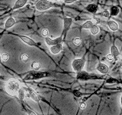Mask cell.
Returning <instances> with one entry per match:
<instances>
[{
    "label": "cell",
    "mask_w": 122,
    "mask_h": 115,
    "mask_svg": "<svg viewBox=\"0 0 122 115\" xmlns=\"http://www.w3.org/2000/svg\"><path fill=\"white\" fill-rule=\"evenodd\" d=\"M5 91L11 96H17L18 91L20 90V83L15 79H10L5 84Z\"/></svg>",
    "instance_id": "cell-1"
},
{
    "label": "cell",
    "mask_w": 122,
    "mask_h": 115,
    "mask_svg": "<svg viewBox=\"0 0 122 115\" xmlns=\"http://www.w3.org/2000/svg\"><path fill=\"white\" fill-rule=\"evenodd\" d=\"M49 76V73L46 71H28V73L27 74L24 80H39L41 78H47Z\"/></svg>",
    "instance_id": "cell-2"
},
{
    "label": "cell",
    "mask_w": 122,
    "mask_h": 115,
    "mask_svg": "<svg viewBox=\"0 0 122 115\" xmlns=\"http://www.w3.org/2000/svg\"><path fill=\"white\" fill-rule=\"evenodd\" d=\"M76 78L79 80H84V81H86V80H101L104 78V76L89 74L87 71L82 70L81 71L76 73Z\"/></svg>",
    "instance_id": "cell-3"
},
{
    "label": "cell",
    "mask_w": 122,
    "mask_h": 115,
    "mask_svg": "<svg viewBox=\"0 0 122 115\" xmlns=\"http://www.w3.org/2000/svg\"><path fill=\"white\" fill-rule=\"evenodd\" d=\"M55 4L49 1V0H39L35 4V7L38 11H45L47 9H51V8L54 6Z\"/></svg>",
    "instance_id": "cell-4"
},
{
    "label": "cell",
    "mask_w": 122,
    "mask_h": 115,
    "mask_svg": "<svg viewBox=\"0 0 122 115\" xmlns=\"http://www.w3.org/2000/svg\"><path fill=\"white\" fill-rule=\"evenodd\" d=\"M85 64H86V59L84 58H76L72 61V67L73 71L77 73L82 71L84 66H85Z\"/></svg>",
    "instance_id": "cell-5"
},
{
    "label": "cell",
    "mask_w": 122,
    "mask_h": 115,
    "mask_svg": "<svg viewBox=\"0 0 122 115\" xmlns=\"http://www.w3.org/2000/svg\"><path fill=\"white\" fill-rule=\"evenodd\" d=\"M23 89L25 90V94H26V97L27 98H29L31 100H33L34 101H35L37 103H39L40 102V98L39 96L37 95V94L34 91L32 88L30 87H22Z\"/></svg>",
    "instance_id": "cell-6"
},
{
    "label": "cell",
    "mask_w": 122,
    "mask_h": 115,
    "mask_svg": "<svg viewBox=\"0 0 122 115\" xmlns=\"http://www.w3.org/2000/svg\"><path fill=\"white\" fill-rule=\"evenodd\" d=\"M72 24V18H68V17L63 18V31L62 34H61L63 37H66L68 31L70 30Z\"/></svg>",
    "instance_id": "cell-7"
},
{
    "label": "cell",
    "mask_w": 122,
    "mask_h": 115,
    "mask_svg": "<svg viewBox=\"0 0 122 115\" xmlns=\"http://www.w3.org/2000/svg\"><path fill=\"white\" fill-rule=\"evenodd\" d=\"M45 41H46V44L51 47V46H53V45H56L57 44L62 43L63 42V36L60 35V37L54 38V39H53V38H51L49 37H47V38H45Z\"/></svg>",
    "instance_id": "cell-8"
},
{
    "label": "cell",
    "mask_w": 122,
    "mask_h": 115,
    "mask_svg": "<svg viewBox=\"0 0 122 115\" xmlns=\"http://www.w3.org/2000/svg\"><path fill=\"white\" fill-rule=\"evenodd\" d=\"M19 38L24 42V43L30 46H37V44L36 43L35 41H34L33 39H31L30 38L26 36V35H21V34H20V35H18Z\"/></svg>",
    "instance_id": "cell-9"
},
{
    "label": "cell",
    "mask_w": 122,
    "mask_h": 115,
    "mask_svg": "<svg viewBox=\"0 0 122 115\" xmlns=\"http://www.w3.org/2000/svg\"><path fill=\"white\" fill-rule=\"evenodd\" d=\"M96 70L100 72L101 74L102 75H105L108 72V70H109V68L107 64H104V63H102V62H99L97 66H96Z\"/></svg>",
    "instance_id": "cell-10"
},
{
    "label": "cell",
    "mask_w": 122,
    "mask_h": 115,
    "mask_svg": "<svg viewBox=\"0 0 122 115\" xmlns=\"http://www.w3.org/2000/svg\"><path fill=\"white\" fill-rule=\"evenodd\" d=\"M62 49H63V45L62 43H60V44H57L56 45L51 46V47L50 48V51H51V52L53 54V55H56V54L60 53L62 51Z\"/></svg>",
    "instance_id": "cell-11"
},
{
    "label": "cell",
    "mask_w": 122,
    "mask_h": 115,
    "mask_svg": "<svg viewBox=\"0 0 122 115\" xmlns=\"http://www.w3.org/2000/svg\"><path fill=\"white\" fill-rule=\"evenodd\" d=\"M111 54H112V55L114 57V59L117 61L118 58V56L120 55V52L118 51L117 48L114 45H112V47H111Z\"/></svg>",
    "instance_id": "cell-12"
},
{
    "label": "cell",
    "mask_w": 122,
    "mask_h": 115,
    "mask_svg": "<svg viewBox=\"0 0 122 115\" xmlns=\"http://www.w3.org/2000/svg\"><path fill=\"white\" fill-rule=\"evenodd\" d=\"M107 24H108L109 29L112 31V32H117L118 30V25L116 22H114L113 20H109L107 22Z\"/></svg>",
    "instance_id": "cell-13"
},
{
    "label": "cell",
    "mask_w": 122,
    "mask_h": 115,
    "mask_svg": "<svg viewBox=\"0 0 122 115\" xmlns=\"http://www.w3.org/2000/svg\"><path fill=\"white\" fill-rule=\"evenodd\" d=\"M86 9L91 13H96L98 9V6L95 4H89L86 7Z\"/></svg>",
    "instance_id": "cell-14"
},
{
    "label": "cell",
    "mask_w": 122,
    "mask_h": 115,
    "mask_svg": "<svg viewBox=\"0 0 122 115\" xmlns=\"http://www.w3.org/2000/svg\"><path fill=\"white\" fill-rule=\"evenodd\" d=\"M27 2H28V0H17V1L15 2V5H14L12 9H20V8L24 6Z\"/></svg>",
    "instance_id": "cell-15"
},
{
    "label": "cell",
    "mask_w": 122,
    "mask_h": 115,
    "mask_svg": "<svg viewBox=\"0 0 122 115\" xmlns=\"http://www.w3.org/2000/svg\"><path fill=\"white\" fill-rule=\"evenodd\" d=\"M15 24V18L12 17H10L9 18L6 20L5 22V29H8L9 28H11Z\"/></svg>",
    "instance_id": "cell-16"
},
{
    "label": "cell",
    "mask_w": 122,
    "mask_h": 115,
    "mask_svg": "<svg viewBox=\"0 0 122 115\" xmlns=\"http://www.w3.org/2000/svg\"><path fill=\"white\" fill-rule=\"evenodd\" d=\"M109 12H110V15H112V16H117L120 12V9L116 6H113L111 7Z\"/></svg>",
    "instance_id": "cell-17"
},
{
    "label": "cell",
    "mask_w": 122,
    "mask_h": 115,
    "mask_svg": "<svg viewBox=\"0 0 122 115\" xmlns=\"http://www.w3.org/2000/svg\"><path fill=\"white\" fill-rule=\"evenodd\" d=\"M17 97L18 98V99L20 100V101L21 103L24 102V99L26 97V94H25V91L23 88H20V90L18 91V94H17Z\"/></svg>",
    "instance_id": "cell-18"
},
{
    "label": "cell",
    "mask_w": 122,
    "mask_h": 115,
    "mask_svg": "<svg viewBox=\"0 0 122 115\" xmlns=\"http://www.w3.org/2000/svg\"><path fill=\"white\" fill-rule=\"evenodd\" d=\"M94 25V23L92 20H89V21H86L84 24L82 25V28L83 29H91V28Z\"/></svg>",
    "instance_id": "cell-19"
},
{
    "label": "cell",
    "mask_w": 122,
    "mask_h": 115,
    "mask_svg": "<svg viewBox=\"0 0 122 115\" xmlns=\"http://www.w3.org/2000/svg\"><path fill=\"white\" fill-rule=\"evenodd\" d=\"M41 68V64L38 61H33L31 63V68L34 71H39Z\"/></svg>",
    "instance_id": "cell-20"
},
{
    "label": "cell",
    "mask_w": 122,
    "mask_h": 115,
    "mask_svg": "<svg viewBox=\"0 0 122 115\" xmlns=\"http://www.w3.org/2000/svg\"><path fill=\"white\" fill-rule=\"evenodd\" d=\"M90 31H91V33L92 34H94V35H95V34H97L98 33V32H99V28H98V25L94 24V25L91 28Z\"/></svg>",
    "instance_id": "cell-21"
},
{
    "label": "cell",
    "mask_w": 122,
    "mask_h": 115,
    "mask_svg": "<svg viewBox=\"0 0 122 115\" xmlns=\"http://www.w3.org/2000/svg\"><path fill=\"white\" fill-rule=\"evenodd\" d=\"M21 60L23 61V62H28V60H29V56L28 55H27V54H22L21 55Z\"/></svg>",
    "instance_id": "cell-22"
},
{
    "label": "cell",
    "mask_w": 122,
    "mask_h": 115,
    "mask_svg": "<svg viewBox=\"0 0 122 115\" xmlns=\"http://www.w3.org/2000/svg\"><path fill=\"white\" fill-rule=\"evenodd\" d=\"M82 43V40L80 39L79 38H75L74 39H73V44L76 46H79Z\"/></svg>",
    "instance_id": "cell-23"
},
{
    "label": "cell",
    "mask_w": 122,
    "mask_h": 115,
    "mask_svg": "<svg viewBox=\"0 0 122 115\" xmlns=\"http://www.w3.org/2000/svg\"><path fill=\"white\" fill-rule=\"evenodd\" d=\"M73 94L77 98H82V93L81 91H78V90H74L73 91Z\"/></svg>",
    "instance_id": "cell-24"
},
{
    "label": "cell",
    "mask_w": 122,
    "mask_h": 115,
    "mask_svg": "<svg viewBox=\"0 0 122 115\" xmlns=\"http://www.w3.org/2000/svg\"><path fill=\"white\" fill-rule=\"evenodd\" d=\"M9 59V55L7 53H4L2 55V60L3 61H8V60Z\"/></svg>",
    "instance_id": "cell-25"
},
{
    "label": "cell",
    "mask_w": 122,
    "mask_h": 115,
    "mask_svg": "<svg viewBox=\"0 0 122 115\" xmlns=\"http://www.w3.org/2000/svg\"><path fill=\"white\" fill-rule=\"evenodd\" d=\"M24 109H25V110L26 111V113L28 114V115H37L34 112V111L29 110L28 108H27V107H24Z\"/></svg>",
    "instance_id": "cell-26"
},
{
    "label": "cell",
    "mask_w": 122,
    "mask_h": 115,
    "mask_svg": "<svg viewBox=\"0 0 122 115\" xmlns=\"http://www.w3.org/2000/svg\"><path fill=\"white\" fill-rule=\"evenodd\" d=\"M42 35H43L44 37H45V38H47L49 35V31H48V29H43V31H42Z\"/></svg>",
    "instance_id": "cell-27"
},
{
    "label": "cell",
    "mask_w": 122,
    "mask_h": 115,
    "mask_svg": "<svg viewBox=\"0 0 122 115\" xmlns=\"http://www.w3.org/2000/svg\"><path fill=\"white\" fill-rule=\"evenodd\" d=\"M107 83H109V84H113V83H117V80L114 79V78H108V80H106Z\"/></svg>",
    "instance_id": "cell-28"
},
{
    "label": "cell",
    "mask_w": 122,
    "mask_h": 115,
    "mask_svg": "<svg viewBox=\"0 0 122 115\" xmlns=\"http://www.w3.org/2000/svg\"><path fill=\"white\" fill-rule=\"evenodd\" d=\"M102 15L106 18H110V12L108 11H103L102 12Z\"/></svg>",
    "instance_id": "cell-29"
},
{
    "label": "cell",
    "mask_w": 122,
    "mask_h": 115,
    "mask_svg": "<svg viewBox=\"0 0 122 115\" xmlns=\"http://www.w3.org/2000/svg\"><path fill=\"white\" fill-rule=\"evenodd\" d=\"M89 98V96H86V97H82L81 99L79 100V104H81V103H86V101Z\"/></svg>",
    "instance_id": "cell-30"
},
{
    "label": "cell",
    "mask_w": 122,
    "mask_h": 115,
    "mask_svg": "<svg viewBox=\"0 0 122 115\" xmlns=\"http://www.w3.org/2000/svg\"><path fill=\"white\" fill-rule=\"evenodd\" d=\"M79 107H80V108H81L82 110H84L86 108V103H81V104H79Z\"/></svg>",
    "instance_id": "cell-31"
},
{
    "label": "cell",
    "mask_w": 122,
    "mask_h": 115,
    "mask_svg": "<svg viewBox=\"0 0 122 115\" xmlns=\"http://www.w3.org/2000/svg\"><path fill=\"white\" fill-rule=\"evenodd\" d=\"M77 0H64V2L66 3V4H71V3H73Z\"/></svg>",
    "instance_id": "cell-32"
},
{
    "label": "cell",
    "mask_w": 122,
    "mask_h": 115,
    "mask_svg": "<svg viewBox=\"0 0 122 115\" xmlns=\"http://www.w3.org/2000/svg\"><path fill=\"white\" fill-rule=\"evenodd\" d=\"M107 58H108V60L109 61H112L114 60V57L112 55V54H110V55H107Z\"/></svg>",
    "instance_id": "cell-33"
},
{
    "label": "cell",
    "mask_w": 122,
    "mask_h": 115,
    "mask_svg": "<svg viewBox=\"0 0 122 115\" xmlns=\"http://www.w3.org/2000/svg\"><path fill=\"white\" fill-rule=\"evenodd\" d=\"M121 107H122V94H121Z\"/></svg>",
    "instance_id": "cell-34"
},
{
    "label": "cell",
    "mask_w": 122,
    "mask_h": 115,
    "mask_svg": "<svg viewBox=\"0 0 122 115\" xmlns=\"http://www.w3.org/2000/svg\"><path fill=\"white\" fill-rule=\"evenodd\" d=\"M1 63H2V56L0 55V64H1Z\"/></svg>",
    "instance_id": "cell-35"
},
{
    "label": "cell",
    "mask_w": 122,
    "mask_h": 115,
    "mask_svg": "<svg viewBox=\"0 0 122 115\" xmlns=\"http://www.w3.org/2000/svg\"><path fill=\"white\" fill-rule=\"evenodd\" d=\"M121 64H122V59H121Z\"/></svg>",
    "instance_id": "cell-36"
},
{
    "label": "cell",
    "mask_w": 122,
    "mask_h": 115,
    "mask_svg": "<svg viewBox=\"0 0 122 115\" xmlns=\"http://www.w3.org/2000/svg\"><path fill=\"white\" fill-rule=\"evenodd\" d=\"M57 1H61V0H57Z\"/></svg>",
    "instance_id": "cell-37"
},
{
    "label": "cell",
    "mask_w": 122,
    "mask_h": 115,
    "mask_svg": "<svg viewBox=\"0 0 122 115\" xmlns=\"http://www.w3.org/2000/svg\"><path fill=\"white\" fill-rule=\"evenodd\" d=\"M0 78H1V75H0Z\"/></svg>",
    "instance_id": "cell-38"
}]
</instances>
